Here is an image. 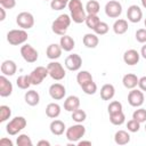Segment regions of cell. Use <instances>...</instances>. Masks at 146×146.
<instances>
[{"mask_svg": "<svg viewBox=\"0 0 146 146\" xmlns=\"http://www.w3.org/2000/svg\"><path fill=\"white\" fill-rule=\"evenodd\" d=\"M67 7L71 13V18L74 23L80 24L86 21V17L88 14H87L86 8L83 7L81 0H70L67 3Z\"/></svg>", "mask_w": 146, "mask_h": 146, "instance_id": "cell-1", "label": "cell"}, {"mask_svg": "<svg viewBox=\"0 0 146 146\" xmlns=\"http://www.w3.org/2000/svg\"><path fill=\"white\" fill-rule=\"evenodd\" d=\"M72 18L67 14H60L51 24V30L57 35H65L70 25H71Z\"/></svg>", "mask_w": 146, "mask_h": 146, "instance_id": "cell-2", "label": "cell"}, {"mask_svg": "<svg viewBox=\"0 0 146 146\" xmlns=\"http://www.w3.org/2000/svg\"><path fill=\"white\" fill-rule=\"evenodd\" d=\"M27 38H29V34L23 29H14L7 33V41L11 46L24 44L27 41Z\"/></svg>", "mask_w": 146, "mask_h": 146, "instance_id": "cell-3", "label": "cell"}, {"mask_svg": "<svg viewBox=\"0 0 146 146\" xmlns=\"http://www.w3.org/2000/svg\"><path fill=\"white\" fill-rule=\"evenodd\" d=\"M84 135H86V127L82 123L73 124L70 128H67L66 131H65L66 139L70 143H76V141H79Z\"/></svg>", "mask_w": 146, "mask_h": 146, "instance_id": "cell-4", "label": "cell"}, {"mask_svg": "<svg viewBox=\"0 0 146 146\" xmlns=\"http://www.w3.org/2000/svg\"><path fill=\"white\" fill-rule=\"evenodd\" d=\"M27 124V121L24 116H15L14 119H11L7 125H6V131L7 133H9L10 136H15L18 132H21Z\"/></svg>", "mask_w": 146, "mask_h": 146, "instance_id": "cell-5", "label": "cell"}, {"mask_svg": "<svg viewBox=\"0 0 146 146\" xmlns=\"http://www.w3.org/2000/svg\"><path fill=\"white\" fill-rule=\"evenodd\" d=\"M47 70L49 73V76L56 81H60L65 78L66 72L63 67V65L59 62H50L47 65Z\"/></svg>", "mask_w": 146, "mask_h": 146, "instance_id": "cell-6", "label": "cell"}, {"mask_svg": "<svg viewBox=\"0 0 146 146\" xmlns=\"http://www.w3.org/2000/svg\"><path fill=\"white\" fill-rule=\"evenodd\" d=\"M16 24L23 30H29L34 25V17L29 11H22L16 16Z\"/></svg>", "mask_w": 146, "mask_h": 146, "instance_id": "cell-7", "label": "cell"}, {"mask_svg": "<svg viewBox=\"0 0 146 146\" xmlns=\"http://www.w3.org/2000/svg\"><path fill=\"white\" fill-rule=\"evenodd\" d=\"M21 55L23 57V59L27 63H35L39 58V52L36 49H34L31 44L29 43H24L21 47Z\"/></svg>", "mask_w": 146, "mask_h": 146, "instance_id": "cell-8", "label": "cell"}, {"mask_svg": "<svg viewBox=\"0 0 146 146\" xmlns=\"http://www.w3.org/2000/svg\"><path fill=\"white\" fill-rule=\"evenodd\" d=\"M105 14L110 18H117L122 14V5L116 0H110L105 5Z\"/></svg>", "mask_w": 146, "mask_h": 146, "instance_id": "cell-9", "label": "cell"}, {"mask_svg": "<svg viewBox=\"0 0 146 146\" xmlns=\"http://www.w3.org/2000/svg\"><path fill=\"white\" fill-rule=\"evenodd\" d=\"M48 75H49V73H48L47 67H44V66H36L30 73L31 82H32L33 86H39Z\"/></svg>", "mask_w": 146, "mask_h": 146, "instance_id": "cell-10", "label": "cell"}, {"mask_svg": "<svg viewBox=\"0 0 146 146\" xmlns=\"http://www.w3.org/2000/svg\"><path fill=\"white\" fill-rule=\"evenodd\" d=\"M145 96L140 89H131L128 94V103L132 107H140L144 104Z\"/></svg>", "mask_w": 146, "mask_h": 146, "instance_id": "cell-11", "label": "cell"}, {"mask_svg": "<svg viewBox=\"0 0 146 146\" xmlns=\"http://www.w3.org/2000/svg\"><path fill=\"white\" fill-rule=\"evenodd\" d=\"M82 66V58L79 54H71L65 59V67L68 71L75 72L79 71Z\"/></svg>", "mask_w": 146, "mask_h": 146, "instance_id": "cell-12", "label": "cell"}, {"mask_svg": "<svg viewBox=\"0 0 146 146\" xmlns=\"http://www.w3.org/2000/svg\"><path fill=\"white\" fill-rule=\"evenodd\" d=\"M127 18L131 23H139L143 18V11L139 6L137 5H131L128 7L127 10Z\"/></svg>", "mask_w": 146, "mask_h": 146, "instance_id": "cell-13", "label": "cell"}, {"mask_svg": "<svg viewBox=\"0 0 146 146\" xmlns=\"http://www.w3.org/2000/svg\"><path fill=\"white\" fill-rule=\"evenodd\" d=\"M49 95L54 100H60L66 95V89L62 83H52L49 87Z\"/></svg>", "mask_w": 146, "mask_h": 146, "instance_id": "cell-14", "label": "cell"}, {"mask_svg": "<svg viewBox=\"0 0 146 146\" xmlns=\"http://www.w3.org/2000/svg\"><path fill=\"white\" fill-rule=\"evenodd\" d=\"M139 59H140V54L135 49H128L123 54V62L127 65H130V66L136 65L139 63Z\"/></svg>", "mask_w": 146, "mask_h": 146, "instance_id": "cell-15", "label": "cell"}, {"mask_svg": "<svg viewBox=\"0 0 146 146\" xmlns=\"http://www.w3.org/2000/svg\"><path fill=\"white\" fill-rule=\"evenodd\" d=\"M13 94V83L7 79L6 75L0 76V96L8 97Z\"/></svg>", "mask_w": 146, "mask_h": 146, "instance_id": "cell-16", "label": "cell"}, {"mask_svg": "<svg viewBox=\"0 0 146 146\" xmlns=\"http://www.w3.org/2000/svg\"><path fill=\"white\" fill-rule=\"evenodd\" d=\"M62 47L60 44H57V43H51L47 47L46 49V55L49 59L51 60H55V59H58L60 56H62Z\"/></svg>", "mask_w": 146, "mask_h": 146, "instance_id": "cell-17", "label": "cell"}, {"mask_svg": "<svg viewBox=\"0 0 146 146\" xmlns=\"http://www.w3.org/2000/svg\"><path fill=\"white\" fill-rule=\"evenodd\" d=\"M17 71V65L14 60H10V59H6L2 62L1 64V73L6 76H11L16 73Z\"/></svg>", "mask_w": 146, "mask_h": 146, "instance_id": "cell-18", "label": "cell"}, {"mask_svg": "<svg viewBox=\"0 0 146 146\" xmlns=\"http://www.w3.org/2000/svg\"><path fill=\"white\" fill-rule=\"evenodd\" d=\"M80 107V98L78 96H68L66 97L65 102H64V110L67 112H73L75 110H78Z\"/></svg>", "mask_w": 146, "mask_h": 146, "instance_id": "cell-19", "label": "cell"}, {"mask_svg": "<svg viewBox=\"0 0 146 146\" xmlns=\"http://www.w3.org/2000/svg\"><path fill=\"white\" fill-rule=\"evenodd\" d=\"M138 81H139L138 76L136 74H133V73H128V74L123 75V78H122L123 86L127 89H130V90L131 89H135L138 86Z\"/></svg>", "mask_w": 146, "mask_h": 146, "instance_id": "cell-20", "label": "cell"}, {"mask_svg": "<svg viewBox=\"0 0 146 146\" xmlns=\"http://www.w3.org/2000/svg\"><path fill=\"white\" fill-rule=\"evenodd\" d=\"M24 100L30 106H36L40 103V95L38 91H35L33 89L27 90L24 95Z\"/></svg>", "mask_w": 146, "mask_h": 146, "instance_id": "cell-21", "label": "cell"}, {"mask_svg": "<svg viewBox=\"0 0 146 146\" xmlns=\"http://www.w3.org/2000/svg\"><path fill=\"white\" fill-rule=\"evenodd\" d=\"M49 129H50V132L55 136H60L64 133V131H66V127H65V123L60 120H54L51 121L50 125H49Z\"/></svg>", "mask_w": 146, "mask_h": 146, "instance_id": "cell-22", "label": "cell"}, {"mask_svg": "<svg viewBox=\"0 0 146 146\" xmlns=\"http://www.w3.org/2000/svg\"><path fill=\"white\" fill-rule=\"evenodd\" d=\"M82 42L87 48L94 49V48H96L98 46L99 39H98L96 33H87V34H84V36L82 39Z\"/></svg>", "mask_w": 146, "mask_h": 146, "instance_id": "cell-23", "label": "cell"}, {"mask_svg": "<svg viewBox=\"0 0 146 146\" xmlns=\"http://www.w3.org/2000/svg\"><path fill=\"white\" fill-rule=\"evenodd\" d=\"M115 95V88L111 83H106L100 88V97L103 100H111Z\"/></svg>", "mask_w": 146, "mask_h": 146, "instance_id": "cell-24", "label": "cell"}, {"mask_svg": "<svg viewBox=\"0 0 146 146\" xmlns=\"http://www.w3.org/2000/svg\"><path fill=\"white\" fill-rule=\"evenodd\" d=\"M128 21L127 19H123V18H119L114 22L113 24V31L115 34L117 35H121V34H124L127 31H128Z\"/></svg>", "mask_w": 146, "mask_h": 146, "instance_id": "cell-25", "label": "cell"}, {"mask_svg": "<svg viewBox=\"0 0 146 146\" xmlns=\"http://www.w3.org/2000/svg\"><path fill=\"white\" fill-rule=\"evenodd\" d=\"M59 44H60V47H62V49L64 51H72L73 48L75 47V41H74V39L72 36L65 34V35L60 36Z\"/></svg>", "mask_w": 146, "mask_h": 146, "instance_id": "cell-26", "label": "cell"}, {"mask_svg": "<svg viewBox=\"0 0 146 146\" xmlns=\"http://www.w3.org/2000/svg\"><path fill=\"white\" fill-rule=\"evenodd\" d=\"M114 141L117 145H127L130 143V133L125 130H117L114 135Z\"/></svg>", "mask_w": 146, "mask_h": 146, "instance_id": "cell-27", "label": "cell"}, {"mask_svg": "<svg viewBox=\"0 0 146 146\" xmlns=\"http://www.w3.org/2000/svg\"><path fill=\"white\" fill-rule=\"evenodd\" d=\"M60 105L57 103H49L46 107V114L50 119H56L60 114Z\"/></svg>", "mask_w": 146, "mask_h": 146, "instance_id": "cell-28", "label": "cell"}, {"mask_svg": "<svg viewBox=\"0 0 146 146\" xmlns=\"http://www.w3.org/2000/svg\"><path fill=\"white\" fill-rule=\"evenodd\" d=\"M16 84L19 89H23V90H26L30 88V86L32 84L31 82V78H30V74H23V75H19L17 79H16Z\"/></svg>", "mask_w": 146, "mask_h": 146, "instance_id": "cell-29", "label": "cell"}, {"mask_svg": "<svg viewBox=\"0 0 146 146\" xmlns=\"http://www.w3.org/2000/svg\"><path fill=\"white\" fill-rule=\"evenodd\" d=\"M84 8H86V11L88 15H97L100 10V6L97 0H89L86 3Z\"/></svg>", "mask_w": 146, "mask_h": 146, "instance_id": "cell-30", "label": "cell"}, {"mask_svg": "<svg viewBox=\"0 0 146 146\" xmlns=\"http://www.w3.org/2000/svg\"><path fill=\"white\" fill-rule=\"evenodd\" d=\"M90 81H92V75L88 71H80L76 74V82L80 87H82L83 84H86Z\"/></svg>", "mask_w": 146, "mask_h": 146, "instance_id": "cell-31", "label": "cell"}, {"mask_svg": "<svg viewBox=\"0 0 146 146\" xmlns=\"http://www.w3.org/2000/svg\"><path fill=\"white\" fill-rule=\"evenodd\" d=\"M110 121L114 125H122L124 123V121H125V115H124L123 111L110 114Z\"/></svg>", "mask_w": 146, "mask_h": 146, "instance_id": "cell-32", "label": "cell"}, {"mask_svg": "<svg viewBox=\"0 0 146 146\" xmlns=\"http://www.w3.org/2000/svg\"><path fill=\"white\" fill-rule=\"evenodd\" d=\"M87 119V113L83 111V110H75L72 112V120L76 123H82L84 120Z\"/></svg>", "mask_w": 146, "mask_h": 146, "instance_id": "cell-33", "label": "cell"}, {"mask_svg": "<svg viewBox=\"0 0 146 146\" xmlns=\"http://www.w3.org/2000/svg\"><path fill=\"white\" fill-rule=\"evenodd\" d=\"M99 22H100V19H99V17L97 15H87L86 21H84L87 27H89L90 30H94L98 25Z\"/></svg>", "mask_w": 146, "mask_h": 146, "instance_id": "cell-34", "label": "cell"}, {"mask_svg": "<svg viewBox=\"0 0 146 146\" xmlns=\"http://www.w3.org/2000/svg\"><path fill=\"white\" fill-rule=\"evenodd\" d=\"M16 144H17V146H32L33 145L30 136L26 135V133L18 135V137L16 139Z\"/></svg>", "mask_w": 146, "mask_h": 146, "instance_id": "cell-35", "label": "cell"}, {"mask_svg": "<svg viewBox=\"0 0 146 146\" xmlns=\"http://www.w3.org/2000/svg\"><path fill=\"white\" fill-rule=\"evenodd\" d=\"M132 119L137 120L139 123H144L146 122V110L143 107L137 108L133 113H132Z\"/></svg>", "mask_w": 146, "mask_h": 146, "instance_id": "cell-36", "label": "cell"}, {"mask_svg": "<svg viewBox=\"0 0 146 146\" xmlns=\"http://www.w3.org/2000/svg\"><path fill=\"white\" fill-rule=\"evenodd\" d=\"M11 116V110L7 105L0 106V122H6Z\"/></svg>", "mask_w": 146, "mask_h": 146, "instance_id": "cell-37", "label": "cell"}, {"mask_svg": "<svg viewBox=\"0 0 146 146\" xmlns=\"http://www.w3.org/2000/svg\"><path fill=\"white\" fill-rule=\"evenodd\" d=\"M108 30H110V26H108V24L107 23H105V22H99L98 23V25L92 30L97 35H104V34H106L107 32H108Z\"/></svg>", "mask_w": 146, "mask_h": 146, "instance_id": "cell-38", "label": "cell"}, {"mask_svg": "<svg viewBox=\"0 0 146 146\" xmlns=\"http://www.w3.org/2000/svg\"><path fill=\"white\" fill-rule=\"evenodd\" d=\"M81 88H82L83 92L87 94V95H95L96 91H97V84L94 82V80L88 82V83H86V84H83Z\"/></svg>", "mask_w": 146, "mask_h": 146, "instance_id": "cell-39", "label": "cell"}, {"mask_svg": "<svg viewBox=\"0 0 146 146\" xmlns=\"http://www.w3.org/2000/svg\"><path fill=\"white\" fill-rule=\"evenodd\" d=\"M123 110V106L120 102L117 100H113L108 104L107 106V111H108V114H113V113H117V112H121Z\"/></svg>", "mask_w": 146, "mask_h": 146, "instance_id": "cell-40", "label": "cell"}, {"mask_svg": "<svg viewBox=\"0 0 146 146\" xmlns=\"http://www.w3.org/2000/svg\"><path fill=\"white\" fill-rule=\"evenodd\" d=\"M127 129L129 132H138L140 129V123L137 120L131 119L127 122Z\"/></svg>", "mask_w": 146, "mask_h": 146, "instance_id": "cell-41", "label": "cell"}, {"mask_svg": "<svg viewBox=\"0 0 146 146\" xmlns=\"http://www.w3.org/2000/svg\"><path fill=\"white\" fill-rule=\"evenodd\" d=\"M136 40L139 43H145L146 42V29H139L136 31Z\"/></svg>", "mask_w": 146, "mask_h": 146, "instance_id": "cell-42", "label": "cell"}, {"mask_svg": "<svg viewBox=\"0 0 146 146\" xmlns=\"http://www.w3.org/2000/svg\"><path fill=\"white\" fill-rule=\"evenodd\" d=\"M67 6V3L60 1V0H51L50 1V7L52 10H62Z\"/></svg>", "mask_w": 146, "mask_h": 146, "instance_id": "cell-43", "label": "cell"}, {"mask_svg": "<svg viewBox=\"0 0 146 146\" xmlns=\"http://www.w3.org/2000/svg\"><path fill=\"white\" fill-rule=\"evenodd\" d=\"M0 5L5 9H13L16 6V0H0Z\"/></svg>", "mask_w": 146, "mask_h": 146, "instance_id": "cell-44", "label": "cell"}, {"mask_svg": "<svg viewBox=\"0 0 146 146\" xmlns=\"http://www.w3.org/2000/svg\"><path fill=\"white\" fill-rule=\"evenodd\" d=\"M138 87L141 91H146V75L145 76H141L138 81Z\"/></svg>", "mask_w": 146, "mask_h": 146, "instance_id": "cell-45", "label": "cell"}, {"mask_svg": "<svg viewBox=\"0 0 146 146\" xmlns=\"http://www.w3.org/2000/svg\"><path fill=\"white\" fill-rule=\"evenodd\" d=\"M0 145H1V146H13L14 144H13V141H11L10 139H8V138H1V139H0Z\"/></svg>", "mask_w": 146, "mask_h": 146, "instance_id": "cell-46", "label": "cell"}, {"mask_svg": "<svg viewBox=\"0 0 146 146\" xmlns=\"http://www.w3.org/2000/svg\"><path fill=\"white\" fill-rule=\"evenodd\" d=\"M0 14H1V16H0V21L2 22V21H5V18H6V11H5V8H3V7L0 8Z\"/></svg>", "mask_w": 146, "mask_h": 146, "instance_id": "cell-47", "label": "cell"}, {"mask_svg": "<svg viewBox=\"0 0 146 146\" xmlns=\"http://www.w3.org/2000/svg\"><path fill=\"white\" fill-rule=\"evenodd\" d=\"M38 146H50V143L48 140H39Z\"/></svg>", "mask_w": 146, "mask_h": 146, "instance_id": "cell-48", "label": "cell"}, {"mask_svg": "<svg viewBox=\"0 0 146 146\" xmlns=\"http://www.w3.org/2000/svg\"><path fill=\"white\" fill-rule=\"evenodd\" d=\"M78 145L79 146H83V145H91V141L90 140H79L78 141Z\"/></svg>", "mask_w": 146, "mask_h": 146, "instance_id": "cell-49", "label": "cell"}, {"mask_svg": "<svg viewBox=\"0 0 146 146\" xmlns=\"http://www.w3.org/2000/svg\"><path fill=\"white\" fill-rule=\"evenodd\" d=\"M140 56L146 59V44H144L141 47V49H140Z\"/></svg>", "mask_w": 146, "mask_h": 146, "instance_id": "cell-50", "label": "cell"}, {"mask_svg": "<svg viewBox=\"0 0 146 146\" xmlns=\"http://www.w3.org/2000/svg\"><path fill=\"white\" fill-rule=\"evenodd\" d=\"M140 2H141V6L144 8H146V0H140Z\"/></svg>", "mask_w": 146, "mask_h": 146, "instance_id": "cell-51", "label": "cell"}, {"mask_svg": "<svg viewBox=\"0 0 146 146\" xmlns=\"http://www.w3.org/2000/svg\"><path fill=\"white\" fill-rule=\"evenodd\" d=\"M60 1H63V2H65V3H68L70 0H60Z\"/></svg>", "mask_w": 146, "mask_h": 146, "instance_id": "cell-52", "label": "cell"}, {"mask_svg": "<svg viewBox=\"0 0 146 146\" xmlns=\"http://www.w3.org/2000/svg\"><path fill=\"white\" fill-rule=\"evenodd\" d=\"M144 24H145V27H146V18H145V21H144Z\"/></svg>", "mask_w": 146, "mask_h": 146, "instance_id": "cell-53", "label": "cell"}, {"mask_svg": "<svg viewBox=\"0 0 146 146\" xmlns=\"http://www.w3.org/2000/svg\"><path fill=\"white\" fill-rule=\"evenodd\" d=\"M145 131H146V124H145Z\"/></svg>", "mask_w": 146, "mask_h": 146, "instance_id": "cell-54", "label": "cell"}, {"mask_svg": "<svg viewBox=\"0 0 146 146\" xmlns=\"http://www.w3.org/2000/svg\"><path fill=\"white\" fill-rule=\"evenodd\" d=\"M46 1H47V0H46Z\"/></svg>", "mask_w": 146, "mask_h": 146, "instance_id": "cell-55", "label": "cell"}]
</instances>
